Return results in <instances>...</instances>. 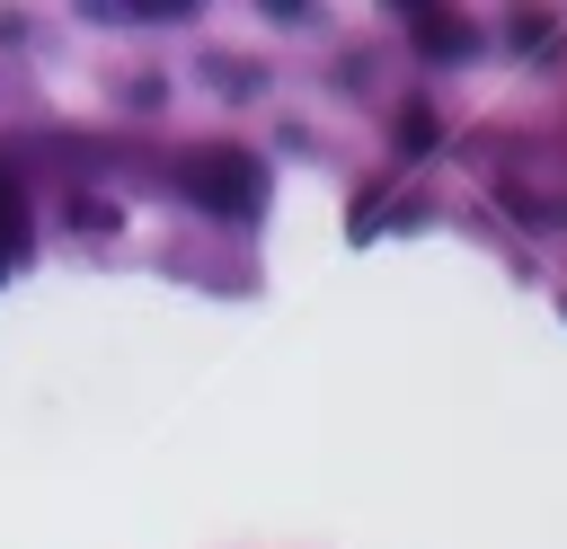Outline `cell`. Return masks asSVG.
Segmentation results:
<instances>
[{
    "label": "cell",
    "instance_id": "obj_1",
    "mask_svg": "<svg viewBox=\"0 0 567 549\" xmlns=\"http://www.w3.org/2000/svg\"><path fill=\"white\" fill-rule=\"evenodd\" d=\"M177 186H186L204 213H257V195H266V168H257L248 151L213 142V151H177Z\"/></svg>",
    "mask_w": 567,
    "mask_h": 549
},
{
    "label": "cell",
    "instance_id": "obj_2",
    "mask_svg": "<svg viewBox=\"0 0 567 549\" xmlns=\"http://www.w3.org/2000/svg\"><path fill=\"white\" fill-rule=\"evenodd\" d=\"M408 35H416L425 53H443V62L478 53V27H470V18H452V9H416V18H408Z\"/></svg>",
    "mask_w": 567,
    "mask_h": 549
},
{
    "label": "cell",
    "instance_id": "obj_3",
    "mask_svg": "<svg viewBox=\"0 0 567 549\" xmlns=\"http://www.w3.org/2000/svg\"><path fill=\"white\" fill-rule=\"evenodd\" d=\"M399 142H408V151H425V142H434V115H425V106H408V115H399Z\"/></svg>",
    "mask_w": 567,
    "mask_h": 549
},
{
    "label": "cell",
    "instance_id": "obj_4",
    "mask_svg": "<svg viewBox=\"0 0 567 549\" xmlns=\"http://www.w3.org/2000/svg\"><path fill=\"white\" fill-rule=\"evenodd\" d=\"M9 230H18V204H9V186H0V248H9Z\"/></svg>",
    "mask_w": 567,
    "mask_h": 549
}]
</instances>
